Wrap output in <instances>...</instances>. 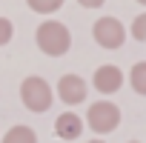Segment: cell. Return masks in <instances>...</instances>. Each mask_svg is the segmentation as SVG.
Segmentation results:
<instances>
[{"instance_id": "1", "label": "cell", "mask_w": 146, "mask_h": 143, "mask_svg": "<svg viewBox=\"0 0 146 143\" xmlns=\"http://www.w3.org/2000/svg\"><path fill=\"white\" fill-rule=\"evenodd\" d=\"M35 37H37V49L49 57H63L72 46V34L60 20H43Z\"/></svg>"}, {"instance_id": "2", "label": "cell", "mask_w": 146, "mask_h": 143, "mask_svg": "<svg viewBox=\"0 0 146 143\" xmlns=\"http://www.w3.org/2000/svg\"><path fill=\"white\" fill-rule=\"evenodd\" d=\"M20 100L35 115L49 112V106H52V89H49V83L43 77H26L20 83Z\"/></svg>"}, {"instance_id": "3", "label": "cell", "mask_w": 146, "mask_h": 143, "mask_svg": "<svg viewBox=\"0 0 146 143\" xmlns=\"http://www.w3.org/2000/svg\"><path fill=\"white\" fill-rule=\"evenodd\" d=\"M86 123H89L92 132L109 134V132H115L117 123H120V109H117L115 103H109V100L92 103V106H89V115H86Z\"/></svg>"}, {"instance_id": "4", "label": "cell", "mask_w": 146, "mask_h": 143, "mask_svg": "<svg viewBox=\"0 0 146 143\" xmlns=\"http://www.w3.org/2000/svg\"><path fill=\"white\" fill-rule=\"evenodd\" d=\"M92 34H95V43L103 46V49H120L123 40H126V29H123V23L117 17H100V20H95Z\"/></svg>"}, {"instance_id": "5", "label": "cell", "mask_w": 146, "mask_h": 143, "mask_svg": "<svg viewBox=\"0 0 146 143\" xmlns=\"http://www.w3.org/2000/svg\"><path fill=\"white\" fill-rule=\"evenodd\" d=\"M86 92H89V89H86V80L78 77V75H63L60 83H57V95H60V100L69 103V106L83 103V100H86Z\"/></svg>"}, {"instance_id": "6", "label": "cell", "mask_w": 146, "mask_h": 143, "mask_svg": "<svg viewBox=\"0 0 146 143\" xmlns=\"http://www.w3.org/2000/svg\"><path fill=\"white\" fill-rule=\"evenodd\" d=\"M92 83H95V89H98V92H103V95H112V92H117V89L123 86V72H120L117 66L106 63V66H100V69L95 72Z\"/></svg>"}, {"instance_id": "7", "label": "cell", "mask_w": 146, "mask_h": 143, "mask_svg": "<svg viewBox=\"0 0 146 143\" xmlns=\"http://www.w3.org/2000/svg\"><path fill=\"white\" fill-rule=\"evenodd\" d=\"M80 132H83V120H80L75 112L57 115V120H54V134H57L60 140H78Z\"/></svg>"}, {"instance_id": "8", "label": "cell", "mask_w": 146, "mask_h": 143, "mask_svg": "<svg viewBox=\"0 0 146 143\" xmlns=\"http://www.w3.org/2000/svg\"><path fill=\"white\" fill-rule=\"evenodd\" d=\"M3 143H37V134L29 126H12L3 134Z\"/></svg>"}, {"instance_id": "9", "label": "cell", "mask_w": 146, "mask_h": 143, "mask_svg": "<svg viewBox=\"0 0 146 143\" xmlns=\"http://www.w3.org/2000/svg\"><path fill=\"white\" fill-rule=\"evenodd\" d=\"M129 80H132V89H135L137 95H143V97H146V60L132 66V72H129Z\"/></svg>"}, {"instance_id": "10", "label": "cell", "mask_w": 146, "mask_h": 143, "mask_svg": "<svg viewBox=\"0 0 146 143\" xmlns=\"http://www.w3.org/2000/svg\"><path fill=\"white\" fill-rule=\"evenodd\" d=\"M26 3H29V9L37 12V15H52V12H57V9L63 6V0H26Z\"/></svg>"}, {"instance_id": "11", "label": "cell", "mask_w": 146, "mask_h": 143, "mask_svg": "<svg viewBox=\"0 0 146 143\" xmlns=\"http://www.w3.org/2000/svg\"><path fill=\"white\" fill-rule=\"evenodd\" d=\"M132 37L135 40H146V12H140V17L132 20Z\"/></svg>"}, {"instance_id": "12", "label": "cell", "mask_w": 146, "mask_h": 143, "mask_svg": "<svg viewBox=\"0 0 146 143\" xmlns=\"http://www.w3.org/2000/svg\"><path fill=\"white\" fill-rule=\"evenodd\" d=\"M12 34H15L12 20H9V17H0V46H6V43L12 40Z\"/></svg>"}, {"instance_id": "13", "label": "cell", "mask_w": 146, "mask_h": 143, "mask_svg": "<svg viewBox=\"0 0 146 143\" xmlns=\"http://www.w3.org/2000/svg\"><path fill=\"white\" fill-rule=\"evenodd\" d=\"M78 3H80L83 9H100V6H103V0H78Z\"/></svg>"}, {"instance_id": "14", "label": "cell", "mask_w": 146, "mask_h": 143, "mask_svg": "<svg viewBox=\"0 0 146 143\" xmlns=\"http://www.w3.org/2000/svg\"><path fill=\"white\" fill-rule=\"evenodd\" d=\"M89 143H103V140H89Z\"/></svg>"}, {"instance_id": "15", "label": "cell", "mask_w": 146, "mask_h": 143, "mask_svg": "<svg viewBox=\"0 0 146 143\" xmlns=\"http://www.w3.org/2000/svg\"><path fill=\"white\" fill-rule=\"evenodd\" d=\"M137 3H143V6H146V0H137Z\"/></svg>"}, {"instance_id": "16", "label": "cell", "mask_w": 146, "mask_h": 143, "mask_svg": "<svg viewBox=\"0 0 146 143\" xmlns=\"http://www.w3.org/2000/svg\"><path fill=\"white\" fill-rule=\"evenodd\" d=\"M129 143H140V140H129Z\"/></svg>"}]
</instances>
